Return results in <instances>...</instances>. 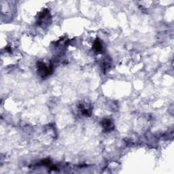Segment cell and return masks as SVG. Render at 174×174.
I'll list each match as a JSON object with an SVG mask.
<instances>
[{"label": "cell", "mask_w": 174, "mask_h": 174, "mask_svg": "<svg viewBox=\"0 0 174 174\" xmlns=\"http://www.w3.org/2000/svg\"><path fill=\"white\" fill-rule=\"evenodd\" d=\"M94 50H97V52H99L101 50L102 48V45L101 44V42L99 40H96L94 42Z\"/></svg>", "instance_id": "cell-2"}, {"label": "cell", "mask_w": 174, "mask_h": 174, "mask_svg": "<svg viewBox=\"0 0 174 174\" xmlns=\"http://www.w3.org/2000/svg\"><path fill=\"white\" fill-rule=\"evenodd\" d=\"M103 127L107 130H110L112 128V123L111 121L107 119V120H105L103 121Z\"/></svg>", "instance_id": "cell-1"}]
</instances>
